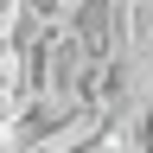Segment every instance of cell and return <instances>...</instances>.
<instances>
[{"instance_id":"cell-1","label":"cell","mask_w":153,"mask_h":153,"mask_svg":"<svg viewBox=\"0 0 153 153\" xmlns=\"http://www.w3.org/2000/svg\"><path fill=\"white\" fill-rule=\"evenodd\" d=\"M38 7L51 13V26H83V19L102 7V0H38Z\"/></svg>"}]
</instances>
